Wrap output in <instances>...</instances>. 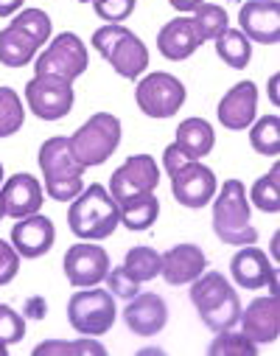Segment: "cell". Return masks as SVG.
<instances>
[{
	"label": "cell",
	"instance_id": "cell-1",
	"mask_svg": "<svg viewBox=\"0 0 280 356\" xmlns=\"http://www.w3.org/2000/svg\"><path fill=\"white\" fill-rule=\"evenodd\" d=\"M67 225H70L73 236H79L84 241H101V238L113 236L115 227L121 225L118 202L101 183H92V186L81 188L79 197H73V205L67 211Z\"/></svg>",
	"mask_w": 280,
	"mask_h": 356
},
{
	"label": "cell",
	"instance_id": "cell-2",
	"mask_svg": "<svg viewBox=\"0 0 280 356\" xmlns=\"http://www.w3.org/2000/svg\"><path fill=\"white\" fill-rule=\"evenodd\" d=\"M191 303L211 331H227L238 325L241 300L222 273H202L191 281Z\"/></svg>",
	"mask_w": 280,
	"mask_h": 356
},
{
	"label": "cell",
	"instance_id": "cell-3",
	"mask_svg": "<svg viewBox=\"0 0 280 356\" xmlns=\"http://www.w3.org/2000/svg\"><path fill=\"white\" fill-rule=\"evenodd\" d=\"M37 163L42 168V177H45V191L51 200L56 202H70L73 197L81 194L84 188V165L73 157L70 152V140L56 135V138H48L42 146H40V154H37Z\"/></svg>",
	"mask_w": 280,
	"mask_h": 356
},
{
	"label": "cell",
	"instance_id": "cell-4",
	"mask_svg": "<svg viewBox=\"0 0 280 356\" xmlns=\"http://www.w3.org/2000/svg\"><path fill=\"white\" fill-rule=\"evenodd\" d=\"M213 233L219 241L247 247L258 241V230L249 222V202L241 180H227L213 200Z\"/></svg>",
	"mask_w": 280,
	"mask_h": 356
},
{
	"label": "cell",
	"instance_id": "cell-5",
	"mask_svg": "<svg viewBox=\"0 0 280 356\" xmlns=\"http://www.w3.org/2000/svg\"><path fill=\"white\" fill-rule=\"evenodd\" d=\"M92 48H96L118 76L124 79H138L149 67V51L140 42L138 34L124 29L121 23H107L92 34Z\"/></svg>",
	"mask_w": 280,
	"mask_h": 356
},
{
	"label": "cell",
	"instance_id": "cell-6",
	"mask_svg": "<svg viewBox=\"0 0 280 356\" xmlns=\"http://www.w3.org/2000/svg\"><path fill=\"white\" fill-rule=\"evenodd\" d=\"M67 140H70L73 157L84 168L101 165L115 154V149L121 143V121L110 113H96L92 118H87Z\"/></svg>",
	"mask_w": 280,
	"mask_h": 356
},
{
	"label": "cell",
	"instance_id": "cell-7",
	"mask_svg": "<svg viewBox=\"0 0 280 356\" xmlns=\"http://www.w3.org/2000/svg\"><path fill=\"white\" fill-rule=\"evenodd\" d=\"M115 298L107 289H81L67 303V320L81 337H101L115 325Z\"/></svg>",
	"mask_w": 280,
	"mask_h": 356
},
{
	"label": "cell",
	"instance_id": "cell-8",
	"mask_svg": "<svg viewBox=\"0 0 280 356\" xmlns=\"http://www.w3.org/2000/svg\"><path fill=\"white\" fill-rule=\"evenodd\" d=\"M135 99H138V107L149 118H171L185 104V84L176 76L157 70L138 81Z\"/></svg>",
	"mask_w": 280,
	"mask_h": 356
},
{
	"label": "cell",
	"instance_id": "cell-9",
	"mask_svg": "<svg viewBox=\"0 0 280 356\" xmlns=\"http://www.w3.org/2000/svg\"><path fill=\"white\" fill-rule=\"evenodd\" d=\"M34 70H37V76H59L73 84L87 70V48L73 31H62L40 54Z\"/></svg>",
	"mask_w": 280,
	"mask_h": 356
},
{
	"label": "cell",
	"instance_id": "cell-10",
	"mask_svg": "<svg viewBox=\"0 0 280 356\" xmlns=\"http://www.w3.org/2000/svg\"><path fill=\"white\" fill-rule=\"evenodd\" d=\"M26 102L42 121H59L73 110V87L59 76H34L26 84Z\"/></svg>",
	"mask_w": 280,
	"mask_h": 356
},
{
	"label": "cell",
	"instance_id": "cell-11",
	"mask_svg": "<svg viewBox=\"0 0 280 356\" xmlns=\"http://www.w3.org/2000/svg\"><path fill=\"white\" fill-rule=\"evenodd\" d=\"M110 273V255L99 244H73L65 252V275L70 286L87 289L99 286Z\"/></svg>",
	"mask_w": 280,
	"mask_h": 356
},
{
	"label": "cell",
	"instance_id": "cell-12",
	"mask_svg": "<svg viewBox=\"0 0 280 356\" xmlns=\"http://www.w3.org/2000/svg\"><path fill=\"white\" fill-rule=\"evenodd\" d=\"M171 194L185 208H205L216 197V174L199 160L185 163L171 177Z\"/></svg>",
	"mask_w": 280,
	"mask_h": 356
},
{
	"label": "cell",
	"instance_id": "cell-13",
	"mask_svg": "<svg viewBox=\"0 0 280 356\" xmlns=\"http://www.w3.org/2000/svg\"><path fill=\"white\" fill-rule=\"evenodd\" d=\"M157 183H160V168H157L154 157L151 154H135L121 168L113 171V177H110V194H113L115 202H121L126 197L154 191Z\"/></svg>",
	"mask_w": 280,
	"mask_h": 356
},
{
	"label": "cell",
	"instance_id": "cell-14",
	"mask_svg": "<svg viewBox=\"0 0 280 356\" xmlns=\"http://www.w3.org/2000/svg\"><path fill=\"white\" fill-rule=\"evenodd\" d=\"M230 275L241 289H269V295H277V270L266 258V252L252 244L241 247L233 255Z\"/></svg>",
	"mask_w": 280,
	"mask_h": 356
},
{
	"label": "cell",
	"instance_id": "cell-15",
	"mask_svg": "<svg viewBox=\"0 0 280 356\" xmlns=\"http://www.w3.org/2000/svg\"><path fill=\"white\" fill-rule=\"evenodd\" d=\"M241 31L249 42L277 45L280 40V3L277 0H247L238 12Z\"/></svg>",
	"mask_w": 280,
	"mask_h": 356
},
{
	"label": "cell",
	"instance_id": "cell-16",
	"mask_svg": "<svg viewBox=\"0 0 280 356\" xmlns=\"http://www.w3.org/2000/svg\"><path fill=\"white\" fill-rule=\"evenodd\" d=\"M205 270H208V255L197 244H174L165 255H160V275L171 286L191 284Z\"/></svg>",
	"mask_w": 280,
	"mask_h": 356
},
{
	"label": "cell",
	"instance_id": "cell-17",
	"mask_svg": "<svg viewBox=\"0 0 280 356\" xmlns=\"http://www.w3.org/2000/svg\"><path fill=\"white\" fill-rule=\"evenodd\" d=\"M124 323L138 337H154L168 323V306L154 292H138L132 300H126Z\"/></svg>",
	"mask_w": 280,
	"mask_h": 356
},
{
	"label": "cell",
	"instance_id": "cell-18",
	"mask_svg": "<svg viewBox=\"0 0 280 356\" xmlns=\"http://www.w3.org/2000/svg\"><path fill=\"white\" fill-rule=\"evenodd\" d=\"M241 334L252 339L255 345H269L277 339L280 331V309H277V295L255 298L238 317Z\"/></svg>",
	"mask_w": 280,
	"mask_h": 356
},
{
	"label": "cell",
	"instance_id": "cell-19",
	"mask_svg": "<svg viewBox=\"0 0 280 356\" xmlns=\"http://www.w3.org/2000/svg\"><path fill=\"white\" fill-rule=\"evenodd\" d=\"M255 110H258V87L255 81H238L224 93V99L219 102V124L224 129H247L255 121Z\"/></svg>",
	"mask_w": 280,
	"mask_h": 356
},
{
	"label": "cell",
	"instance_id": "cell-20",
	"mask_svg": "<svg viewBox=\"0 0 280 356\" xmlns=\"http://www.w3.org/2000/svg\"><path fill=\"white\" fill-rule=\"evenodd\" d=\"M56 230L53 222L42 213H31L17 219V225L12 227V247L17 250L20 258H40L53 247Z\"/></svg>",
	"mask_w": 280,
	"mask_h": 356
},
{
	"label": "cell",
	"instance_id": "cell-21",
	"mask_svg": "<svg viewBox=\"0 0 280 356\" xmlns=\"http://www.w3.org/2000/svg\"><path fill=\"white\" fill-rule=\"evenodd\" d=\"M0 202H3V213L12 219H23L31 213H40L42 208V188L40 180L31 174H15L0 188Z\"/></svg>",
	"mask_w": 280,
	"mask_h": 356
},
{
	"label": "cell",
	"instance_id": "cell-22",
	"mask_svg": "<svg viewBox=\"0 0 280 356\" xmlns=\"http://www.w3.org/2000/svg\"><path fill=\"white\" fill-rule=\"evenodd\" d=\"M202 45L197 29H194V20L191 17H176L171 23H165L157 34V48L165 59L171 62H182V59H188L197 48Z\"/></svg>",
	"mask_w": 280,
	"mask_h": 356
},
{
	"label": "cell",
	"instance_id": "cell-23",
	"mask_svg": "<svg viewBox=\"0 0 280 356\" xmlns=\"http://www.w3.org/2000/svg\"><path fill=\"white\" fill-rule=\"evenodd\" d=\"M176 149L188 157V160H202L213 152L216 132L205 118H185L176 127Z\"/></svg>",
	"mask_w": 280,
	"mask_h": 356
},
{
	"label": "cell",
	"instance_id": "cell-24",
	"mask_svg": "<svg viewBox=\"0 0 280 356\" xmlns=\"http://www.w3.org/2000/svg\"><path fill=\"white\" fill-rule=\"evenodd\" d=\"M118 211H121V225H126L129 230H149L160 216V200L154 197V191L135 194L121 200Z\"/></svg>",
	"mask_w": 280,
	"mask_h": 356
},
{
	"label": "cell",
	"instance_id": "cell-25",
	"mask_svg": "<svg viewBox=\"0 0 280 356\" xmlns=\"http://www.w3.org/2000/svg\"><path fill=\"white\" fill-rule=\"evenodd\" d=\"M40 51V45L17 26H6L0 31V65L6 67H23L34 59V54Z\"/></svg>",
	"mask_w": 280,
	"mask_h": 356
},
{
	"label": "cell",
	"instance_id": "cell-26",
	"mask_svg": "<svg viewBox=\"0 0 280 356\" xmlns=\"http://www.w3.org/2000/svg\"><path fill=\"white\" fill-rule=\"evenodd\" d=\"M216 54L227 67L244 70L249 65V59H252V42L244 37L241 29H224L216 37Z\"/></svg>",
	"mask_w": 280,
	"mask_h": 356
},
{
	"label": "cell",
	"instance_id": "cell-27",
	"mask_svg": "<svg viewBox=\"0 0 280 356\" xmlns=\"http://www.w3.org/2000/svg\"><path fill=\"white\" fill-rule=\"evenodd\" d=\"M124 270H126L138 284L151 281V278L160 275V252H157L154 247H146V244L132 247V250L126 252V258H124Z\"/></svg>",
	"mask_w": 280,
	"mask_h": 356
},
{
	"label": "cell",
	"instance_id": "cell-28",
	"mask_svg": "<svg viewBox=\"0 0 280 356\" xmlns=\"http://www.w3.org/2000/svg\"><path fill=\"white\" fill-rule=\"evenodd\" d=\"M191 20H194V29H197V34H199L202 42L216 40L224 29H230V26H227V23H230L227 9H224V6H216V3H202V6H197Z\"/></svg>",
	"mask_w": 280,
	"mask_h": 356
},
{
	"label": "cell",
	"instance_id": "cell-29",
	"mask_svg": "<svg viewBox=\"0 0 280 356\" xmlns=\"http://www.w3.org/2000/svg\"><path fill=\"white\" fill-rule=\"evenodd\" d=\"M249 143L258 154H266V157H277L280 152V118L277 115H263L252 124V132H249Z\"/></svg>",
	"mask_w": 280,
	"mask_h": 356
},
{
	"label": "cell",
	"instance_id": "cell-30",
	"mask_svg": "<svg viewBox=\"0 0 280 356\" xmlns=\"http://www.w3.org/2000/svg\"><path fill=\"white\" fill-rule=\"evenodd\" d=\"M26 121V110L20 96L12 87H0V138L15 135Z\"/></svg>",
	"mask_w": 280,
	"mask_h": 356
},
{
	"label": "cell",
	"instance_id": "cell-31",
	"mask_svg": "<svg viewBox=\"0 0 280 356\" xmlns=\"http://www.w3.org/2000/svg\"><path fill=\"white\" fill-rule=\"evenodd\" d=\"M280 168L272 165L266 177H261V180L252 186V205L263 213H277L280 211Z\"/></svg>",
	"mask_w": 280,
	"mask_h": 356
},
{
	"label": "cell",
	"instance_id": "cell-32",
	"mask_svg": "<svg viewBox=\"0 0 280 356\" xmlns=\"http://www.w3.org/2000/svg\"><path fill=\"white\" fill-rule=\"evenodd\" d=\"M48 353H56V356H104V345L96 342V339H76V342H62V339H48L42 345L34 348V356H48Z\"/></svg>",
	"mask_w": 280,
	"mask_h": 356
},
{
	"label": "cell",
	"instance_id": "cell-33",
	"mask_svg": "<svg viewBox=\"0 0 280 356\" xmlns=\"http://www.w3.org/2000/svg\"><path fill=\"white\" fill-rule=\"evenodd\" d=\"M211 356H255L258 345L252 339H247L244 334H233V328L219 331V337L211 342L208 348Z\"/></svg>",
	"mask_w": 280,
	"mask_h": 356
},
{
	"label": "cell",
	"instance_id": "cell-34",
	"mask_svg": "<svg viewBox=\"0 0 280 356\" xmlns=\"http://www.w3.org/2000/svg\"><path fill=\"white\" fill-rule=\"evenodd\" d=\"M9 26H17V29H23L37 45H42V42H48V37H51V17L42 12V9H23Z\"/></svg>",
	"mask_w": 280,
	"mask_h": 356
},
{
	"label": "cell",
	"instance_id": "cell-35",
	"mask_svg": "<svg viewBox=\"0 0 280 356\" xmlns=\"http://www.w3.org/2000/svg\"><path fill=\"white\" fill-rule=\"evenodd\" d=\"M23 337H26L23 314H17L6 303H0V339H3L6 345H17V342H23Z\"/></svg>",
	"mask_w": 280,
	"mask_h": 356
},
{
	"label": "cell",
	"instance_id": "cell-36",
	"mask_svg": "<svg viewBox=\"0 0 280 356\" xmlns=\"http://www.w3.org/2000/svg\"><path fill=\"white\" fill-rule=\"evenodd\" d=\"M107 286H110V295L113 298H124V300H132L138 292H140V284L124 270V266H110V273H107Z\"/></svg>",
	"mask_w": 280,
	"mask_h": 356
},
{
	"label": "cell",
	"instance_id": "cell-37",
	"mask_svg": "<svg viewBox=\"0 0 280 356\" xmlns=\"http://www.w3.org/2000/svg\"><path fill=\"white\" fill-rule=\"evenodd\" d=\"M135 3L138 0H92V6H96V15L107 23H121L126 20L132 12H135Z\"/></svg>",
	"mask_w": 280,
	"mask_h": 356
},
{
	"label": "cell",
	"instance_id": "cell-38",
	"mask_svg": "<svg viewBox=\"0 0 280 356\" xmlns=\"http://www.w3.org/2000/svg\"><path fill=\"white\" fill-rule=\"evenodd\" d=\"M17 273H20V255H17V250L0 238V286L12 284Z\"/></svg>",
	"mask_w": 280,
	"mask_h": 356
},
{
	"label": "cell",
	"instance_id": "cell-39",
	"mask_svg": "<svg viewBox=\"0 0 280 356\" xmlns=\"http://www.w3.org/2000/svg\"><path fill=\"white\" fill-rule=\"evenodd\" d=\"M185 163H191L188 157H185L179 149H176V143H171V146H165V154H163V165H165V171H168V177H174Z\"/></svg>",
	"mask_w": 280,
	"mask_h": 356
},
{
	"label": "cell",
	"instance_id": "cell-40",
	"mask_svg": "<svg viewBox=\"0 0 280 356\" xmlns=\"http://www.w3.org/2000/svg\"><path fill=\"white\" fill-rule=\"evenodd\" d=\"M23 314L31 317V320H42V317L48 314V303H45V298H40V295L28 298L26 306H23Z\"/></svg>",
	"mask_w": 280,
	"mask_h": 356
},
{
	"label": "cell",
	"instance_id": "cell-41",
	"mask_svg": "<svg viewBox=\"0 0 280 356\" xmlns=\"http://www.w3.org/2000/svg\"><path fill=\"white\" fill-rule=\"evenodd\" d=\"M26 0H0V17H12Z\"/></svg>",
	"mask_w": 280,
	"mask_h": 356
},
{
	"label": "cell",
	"instance_id": "cell-42",
	"mask_svg": "<svg viewBox=\"0 0 280 356\" xmlns=\"http://www.w3.org/2000/svg\"><path fill=\"white\" fill-rule=\"evenodd\" d=\"M168 3H171L176 12H194L197 6L205 3V0H168Z\"/></svg>",
	"mask_w": 280,
	"mask_h": 356
},
{
	"label": "cell",
	"instance_id": "cell-43",
	"mask_svg": "<svg viewBox=\"0 0 280 356\" xmlns=\"http://www.w3.org/2000/svg\"><path fill=\"white\" fill-rule=\"evenodd\" d=\"M269 99H272V104H277V76H272V81H269Z\"/></svg>",
	"mask_w": 280,
	"mask_h": 356
},
{
	"label": "cell",
	"instance_id": "cell-44",
	"mask_svg": "<svg viewBox=\"0 0 280 356\" xmlns=\"http://www.w3.org/2000/svg\"><path fill=\"white\" fill-rule=\"evenodd\" d=\"M6 348H9V345H6L3 339H0V356H6Z\"/></svg>",
	"mask_w": 280,
	"mask_h": 356
},
{
	"label": "cell",
	"instance_id": "cell-45",
	"mask_svg": "<svg viewBox=\"0 0 280 356\" xmlns=\"http://www.w3.org/2000/svg\"><path fill=\"white\" fill-rule=\"evenodd\" d=\"M0 183H3V163H0Z\"/></svg>",
	"mask_w": 280,
	"mask_h": 356
},
{
	"label": "cell",
	"instance_id": "cell-46",
	"mask_svg": "<svg viewBox=\"0 0 280 356\" xmlns=\"http://www.w3.org/2000/svg\"><path fill=\"white\" fill-rule=\"evenodd\" d=\"M3 216H6V213H3V202H0V219H3Z\"/></svg>",
	"mask_w": 280,
	"mask_h": 356
},
{
	"label": "cell",
	"instance_id": "cell-47",
	"mask_svg": "<svg viewBox=\"0 0 280 356\" xmlns=\"http://www.w3.org/2000/svg\"><path fill=\"white\" fill-rule=\"evenodd\" d=\"M79 3H92V0H79Z\"/></svg>",
	"mask_w": 280,
	"mask_h": 356
}]
</instances>
